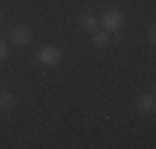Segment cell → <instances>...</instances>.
<instances>
[{"label": "cell", "instance_id": "1", "mask_svg": "<svg viewBox=\"0 0 156 149\" xmlns=\"http://www.w3.org/2000/svg\"><path fill=\"white\" fill-rule=\"evenodd\" d=\"M124 13L119 8H109L104 15H102V20H99V27H104L107 32H119L124 27Z\"/></svg>", "mask_w": 156, "mask_h": 149}, {"label": "cell", "instance_id": "2", "mask_svg": "<svg viewBox=\"0 0 156 149\" xmlns=\"http://www.w3.org/2000/svg\"><path fill=\"white\" fill-rule=\"evenodd\" d=\"M62 57H65V52H62L60 47H55V45H45L42 50H37L35 62H37V65H47V67H52V65H60Z\"/></svg>", "mask_w": 156, "mask_h": 149}, {"label": "cell", "instance_id": "3", "mask_svg": "<svg viewBox=\"0 0 156 149\" xmlns=\"http://www.w3.org/2000/svg\"><path fill=\"white\" fill-rule=\"evenodd\" d=\"M10 42L12 45H30L32 42V30L27 27V25H15L12 30H10Z\"/></svg>", "mask_w": 156, "mask_h": 149}, {"label": "cell", "instance_id": "4", "mask_svg": "<svg viewBox=\"0 0 156 149\" xmlns=\"http://www.w3.org/2000/svg\"><path fill=\"white\" fill-rule=\"evenodd\" d=\"M134 107H136L139 114H151V112L156 109V97H154V92H144V95H139V97H136V102H134Z\"/></svg>", "mask_w": 156, "mask_h": 149}, {"label": "cell", "instance_id": "5", "mask_svg": "<svg viewBox=\"0 0 156 149\" xmlns=\"http://www.w3.org/2000/svg\"><path fill=\"white\" fill-rule=\"evenodd\" d=\"M80 27H82V32L99 30V17H97L94 13H82V15H80Z\"/></svg>", "mask_w": 156, "mask_h": 149}, {"label": "cell", "instance_id": "6", "mask_svg": "<svg viewBox=\"0 0 156 149\" xmlns=\"http://www.w3.org/2000/svg\"><path fill=\"white\" fill-rule=\"evenodd\" d=\"M92 42H94V47H107V45L112 42V35H109L104 27H99V30L92 32Z\"/></svg>", "mask_w": 156, "mask_h": 149}, {"label": "cell", "instance_id": "7", "mask_svg": "<svg viewBox=\"0 0 156 149\" xmlns=\"http://www.w3.org/2000/svg\"><path fill=\"white\" fill-rule=\"evenodd\" d=\"M15 107V95L12 92H0V112H10Z\"/></svg>", "mask_w": 156, "mask_h": 149}, {"label": "cell", "instance_id": "8", "mask_svg": "<svg viewBox=\"0 0 156 149\" xmlns=\"http://www.w3.org/2000/svg\"><path fill=\"white\" fill-rule=\"evenodd\" d=\"M146 40H149V45H154V42H156V30H154V27H149V32H146Z\"/></svg>", "mask_w": 156, "mask_h": 149}, {"label": "cell", "instance_id": "9", "mask_svg": "<svg viewBox=\"0 0 156 149\" xmlns=\"http://www.w3.org/2000/svg\"><path fill=\"white\" fill-rule=\"evenodd\" d=\"M5 57H8V42L0 40V60H5Z\"/></svg>", "mask_w": 156, "mask_h": 149}, {"label": "cell", "instance_id": "10", "mask_svg": "<svg viewBox=\"0 0 156 149\" xmlns=\"http://www.w3.org/2000/svg\"><path fill=\"white\" fill-rule=\"evenodd\" d=\"M0 23H3V15H0Z\"/></svg>", "mask_w": 156, "mask_h": 149}]
</instances>
